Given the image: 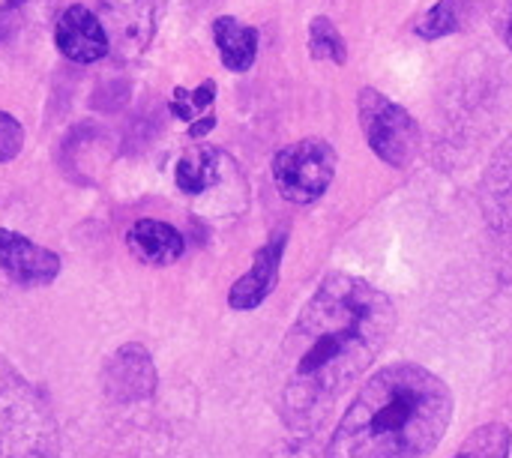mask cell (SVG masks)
Segmentation results:
<instances>
[{
    "instance_id": "7a4b0ae2",
    "label": "cell",
    "mask_w": 512,
    "mask_h": 458,
    "mask_svg": "<svg viewBox=\"0 0 512 458\" xmlns=\"http://www.w3.org/2000/svg\"><path fill=\"white\" fill-rule=\"evenodd\" d=\"M453 423V393L435 372L396 363L375 372L339 420L324 458H429Z\"/></svg>"
},
{
    "instance_id": "30bf717a",
    "label": "cell",
    "mask_w": 512,
    "mask_h": 458,
    "mask_svg": "<svg viewBox=\"0 0 512 458\" xmlns=\"http://www.w3.org/2000/svg\"><path fill=\"white\" fill-rule=\"evenodd\" d=\"M54 42L60 54L75 63H96L111 51L102 21L81 3L60 12L54 24Z\"/></svg>"
},
{
    "instance_id": "9c48e42d",
    "label": "cell",
    "mask_w": 512,
    "mask_h": 458,
    "mask_svg": "<svg viewBox=\"0 0 512 458\" xmlns=\"http://www.w3.org/2000/svg\"><path fill=\"white\" fill-rule=\"evenodd\" d=\"M102 390L114 402H141L156 393V369L144 345L117 348L102 366Z\"/></svg>"
},
{
    "instance_id": "6da1fadb",
    "label": "cell",
    "mask_w": 512,
    "mask_h": 458,
    "mask_svg": "<svg viewBox=\"0 0 512 458\" xmlns=\"http://www.w3.org/2000/svg\"><path fill=\"white\" fill-rule=\"evenodd\" d=\"M396 330V306L351 273H330L282 342L279 411L291 432H315L372 369Z\"/></svg>"
},
{
    "instance_id": "44dd1931",
    "label": "cell",
    "mask_w": 512,
    "mask_h": 458,
    "mask_svg": "<svg viewBox=\"0 0 512 458\" xmlns=\"http://www.w3.org/2000/svg\"><path fill=\"white\" fill-rule=\"evenodd\" d=\"M213 96H216V84H213V81H204L198 90L186 93V99L192 102V111H207L210 102H213Z\"/></svg>"
},
{
    "instance_id": "603a6c76",
    "label": "cell",
    "mask_w": 512,
    "mask_h": 458,
    "mask_svg": "<svg viewBox=\"0 0 512 458\" xmlns=\"http://www.w3.org/2000/svg\"><path fill=\"white\" fill-rule=\"evenodd\" d=\"M213 123H216V117H204L201 123H192V135H195V138H201L204 132H210V129H213Z\"/></svg>"
},
{
    "instance_id": "5b68a950",
    "label": "cell",
    "mask_w": 512,
    "mask_h": 458,
    "mask_svg": "<svg viewBox=\"0 0 512 458\" xmlns=\"http://www.w3.org/2000/svg\"><path fill=\"white\" fill-rule=\"evenodd\" d=\"M336 150L321 138L288 144L273 159V180L285 201L315 204L333 183Z\"/></svg>"
},
{
    "instance_id": "4fadbf2b",
    "label": "cell",
    "mask_w": 512,
    "mask_h": 458,
    "mask_svg": "<svg viewBox=\"0 0 512 458\" xmlns=\"http://www.w3.org/2000/svg\"><path fill=\"white\" fill-rule=\"evenodd\" d=\"M126 246L132 249V255L150 267H168L174 264L183 252H186V240L183 234L159 219H141L129 228L126 234Z\"/></svg>"
},
{
    "instance_id": "3957f363",
    "label": "cell",
    "mask_w": 512,
    "mask_h": 458,
    "mask_svg": "<svg viewBox=\"0 0 512 458\" xmlns=\"http://www.w3.org/2000/svg\"><path fill=\"white\" fill-rule=\"evenodd\" d=\"M0 458H60V435L48 405L3 357H0Z\"/></svg>"
},
{
    "instance_id": "ffe728a7",
    "label": "cell",
    "mask_w": 512,
    "mask_h": 458,
    "mask_svg": "<svg viewBox=\"0 0 512 458\" xmlns=\"http://www.w3.org/2000/svg\"><path fill=\"white\" fill-rule=\"evenodd\" d=\"M495 27L504 39V45L512 51V0H501L495 9Z\"/></svg>"
},
{
    "instance_id": "2e32d148",
    "label": "cell",
    "mask_w": 512,
    "mask_h": 458,
    "mask_svg": "<svg viewBox=\"0 0 512 458\" xmlns=\"http://www.w3.org/2000/svg\"><path fill=\"white\" fill-rule=\"evenodd\" d=\"M486 0H438L420 21H417V36L423 39H441L450 33H459L468 27L480 12Z\"/></svg>"
},
{
    "instance_id": "52a82bcc",
    "label": "cell",
    "mask_w": 512,
    "mask_h": 458,
    "mask_svg": "<svg viewBox=\"0 0 512 458\" xmlns=\"http://www.w3.org/2000/svg\"><path fill=\"white\" fill-rule=\"evenodd\" d=\"M99 12L108 48L117 57L132 60L150 45L156 30V0H99Z\"/></svg>"
},
{
    "instance_id": "ba28073f",
    "label": "cell",
    "mask_w": 512,
    "mask_h": 458,
    "mask_svg": "<svg viewBox=\"0 0 512 458\" xmlns=\"http://www.w3.org/2000/svg\"><path fill=\"white\" fill-rule=\"evenodd\" d=\"M174 180H177V189L192 198V201H207L216 198V204L222 201V189L231 192L237 183H240V171L237 165L216 147H195L189 150L180 162H177V171H174Z\"/></svg>"
},
{
    "instance_id": "277c9868",
    "label": "cell",
    "mask_w": 512,
    "mask_h": 458,
    "mask_svg": "<svg viewBox=\"0 0 512 458\" xmlns=\"http://www.w3.org/2000/svg\"><path fill=\"white\" fill-rule=\"evenodd\" d=\"M357 114L363 135L378 159L393 168H405L414 162L420 147V126L402 105L372 87H363L357 96Z\"/></svg>"
},
{
    "instance_id": "7402d4cb",
    "label": "cell",
    "mask_w": 512,
    "mask_h": 458,
    "mask_svg": "<svg viewBox=\"0 0 512 458\" xmlns=\"http://www.w3.org/2000/svg\"><path fill=\"white\" fill-rule=\"evenodd\" d=\"M273 458H312L309 450H300V444H288V447H279Z\"/></svg>"
},
{
    "instance_id": "7c38bea8",
    "label": "cell",
    "mask_w": 512,
    "mask_h": 458,
    "mask_svg": "<svg viewBox=\"0 0 512 458\" xmlns=\"http://www.w3.org/2000/svg\"><path fill=\"white\" fill-rule=\"evenodd\" d=\"M282 249H285V237L279 234L273 243H267L258 255H255V264L249 267V273L243 279L234 282L231 294H228V303L231 309L237 312H249V309H258L276 288L279 282V264H282Z\"/></svg>"
},
{
    "instance_id": "5bb4252c",
    "label": "cell",
    "mask_w": 512,
    "mask_h": 458,
    "mask_svg": "<svg viewBox=\"0 0 512 458\" xmlns=\"http://www.w3.org/2000/svg\"><path fill=\"white\" fill-rule=\"evenodd\" d=\"M57 0H0V48H24L51 18Z\"/></svg>"
},
{
    "instance_id": "9a60e30c",
    "label": "cell",
    "mask_w": 512,
    "mask_h": 458,
    "mask_svg": "<svg viewBox=\"0 0 512 458\" xmlns=\"http://www.w3.org/2000/svg\"><path fill=\"white\" fill-rule=\"evenodd\" d=\"M213 39L222 54V63L231 72H246L258 57V30L240 24L231 15H222L213 21Z\"/></svg>"
},
{
    "instance_id": "8992f818",
    "label": "cell",
    "mask_w": 512,
    "mask_h": 458,
    "mask_svg": "<svg viewBox=\"0 0 512 458\" xmlns=\"http://www.w3.org/2000/svg\"><path fill=\"white\" fill-rule=\"evenodd\" d=\"M483 216L498 240L501 258L512 270V135L495 150L480 183Z\"/></svg>"
},
{
    "instance_id": "d6986e66",
    "label": "cell",
    "mask_w": 512,
    "mask_h": 458,
    "mask_svg": "<svg viewBox=\"0 0 512 458\" xmlns=\"http://www.w3.org/2000/svg\"><path fill=\"white\" fill-rule=\"evenodd\" d=\"M21 147H24L21 123L12 114L0 111V162H12L21 153Z\"/></svg>"
},
{
    "instance_id": "8fae6325",
    "label": "cell",
    "mask_w": 512,
    "mask_h": 458,
    "mask_svg": "<svg viewBox=\"0 0 512 458\" xmlns=\"http://www.w3.org/2000/svg\"><path fill=\"white\" fill-rule=\"evenodd\" d=\"M0 270L18 285H48L60 273V258L21 234L0 228Z\"/></svg>"
},
{
    "instance_id": "e0dca14e",
    "label": "cell",
    "mask_w": 512,
    "mask_h": 458,
    "mask_svg": "<svg viewBox=\"0 0 512 458\" xmlns=\"http://www.w3.org/2000/svg\"><path fill=\"white\" fill-rule=\"evenodd\" d=\"M512 432L504 423L480 426L453 458H510Z\"/></svg>"
},
{
    "instance_id": "ac0fdd59",
    "label": "cell",
    "mask_w": 512,
    "mask_h": 458,
    "mask_svg": "<svg viewBox=\"0 0 512 458\" xmlns=\"http://www.w3.org/2000/svg\"><path fill=\"white\" fill-rule=\"evenodd\" d=\"M309 51H312V57L333 60L339 66L348 60L345 39L339 36V30L333 27L330 18H312V24H309Z\"/></svg>"
}]
</instances>
